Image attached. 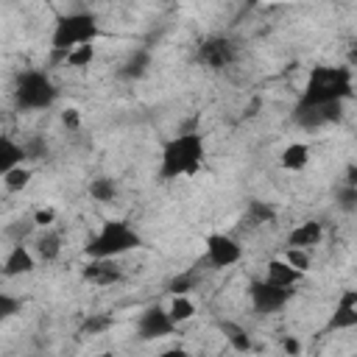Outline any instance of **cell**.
<instances>
[{"label":"cell","mask_w":357,"mask_h":357,"mask_svg":"<svg viewBox=\"0 0 357 357\" xmlns=\"http://www.w3.org/2000/svg\"><path fill=\"white\" fill-rule=\"evenodd\" d=\"M354 95L351 64H318L310 70L298 103H343Z\"/></svg>","instance_id":"1"},{"label":"cell","mask_w":357,"mask_h":357,"mask_svg":"<svg viewBox=\"0 0 357 357\" xmlns=\"http://www.w3.org/2000/svg\"><path fill=\"white\" fill-rule=\"evenodd\" d=\"M206 156L204 139L198 131H184L173 139L165 142L162 156H159V178L176 181V178H190L201 170Z\"/></svg>","instance_id":"2"},{"label":"cell","mask_w":357,"mask_h":357,"mask_svg":"<svg viewBox=\"0 0 357 357\" xmlns=\"http://www.w3.org/2000/svg\"><path fill=\"white\" fill-rule=\"evenodd\" d=\"M100 36V22L92 11H70L56 17L53 33H50V47L56 59H67V53L78 45L95 42Z\"/></svg>","instance_id":"3"},{"label":"cell","mask_w":357,"mask_h":357,"mask_svg":"<svg viewBox=\"0 0 357 357\" xmlns=\"http://www.w3.org/2000/svg\"><path fill=\"white\" fill-rule=\"evenodd\" d=\"M142 245V237L126 220H103V226L86 240L84 254L89 259H117Z\"/></svg>","instance_id":"4"},{"label":"cell","mask_w":357,"mask_h":357,"mask_svg":"<svg viewBox=\"0 0 357 357\" xmlns=\"http://www.w3.org/2000/svg\"><path fill=\"white\" fill-rule=\"evenodd\" d=\"M59 98V89L53 84V78L45 73V70H25L20 78H17V86H14V100L22 112H42V109H50Z\"/></svg>","instance_id":"5"},{"label":"cell","mask_w":357,"mask_h":357,"mask_svg":"<svg viewBox=\"0 0 357 357\" xmlns=\"http://www.w3.org/2000/svg\"><path fill=\"white\" fill-rule=\"evenodd\" d=\"M293 296V287H284V284H276L271 279H254L248 284V298H251V307L257 315H273L279 312Z\"/></svg>","instance_id":"6"},{"label":"cell","mask_w":357,"mask_h":357,"mask_svg":"<svg viewBox=\"0 0 357 357\" xmlns=\"http://www.w3.org/2000/svg\"><path fill=\"white\" fill-rule=\"evenodd\" d=\"M178 324L170 318L167 307H159V304H151L139 312L137 318V337L139 340H159V337H167L173 335Z\"/></svg>","instance_id":"7"},{"label":"cell","mask_w":357,"mask_h":357,"mask_svg":"<svg viewBox=\"0 0 357 357\" xmlns=\"http://www.w3.org/2000/svg\"><path fill=\"white\" fill-rule=\"evenodd\" d=\"M340 117H343V103H312V106L296 103V109H293V123L307 128V131L332 126Z\"/></svg>","instance_id":"8"},{"label":"cell","mask_w":357,"mask_h":357,"mask_svg":"<svg viewBox=\"0 0 357 357\" xmlns=\"http://www.w3.org/2000/svg\"><path fill=\"white\" fill-rule=\"evenodd\" d=\"M198 61L209 70H223L234 61V42L226 36H209L198 45Z\"/></svg>","instance_id":"9"},{"label":"cell","mask_w":357,"mask_h":357,"mask_svg":"<svg viewBox=\"0 0 357 357\" xmlns=\"http://www.w3.org/2000/svg\"><path fill=\"white\" fill-rule=\"evenodd\" d=\"M240 257H243V248L234 237L220 234V231L206 237V262L212 268H229V265L240 262Z\"/></svg>","instance_id":"10"},{"label":"cell","mask_w":357,"mask_h":357,"mask_svg":"<svg viewBox=\"0 0 357 357\" xmlns=\"http://www.w3.org/2000/svg\"><path fill=\"white\" fill-rule=\"evenodd\" d=\"M357 326V290H343L326 321V329H354Z\"/></svg>","instance_id":"11"},{"label":"cell","mask_w":357,"mask_h":357,"mask_svg":"<svg viewBox=\"0 0 357 357\" xmlns=\"http://www.w3.org/2000/svg\"><path fill=\"white\" fill-rule=\"evenodd\" d=\"M84 282H92V284H100V287H109V284H117L123 279V271L114 259H89L81 271Z\"/></svg>","instance_id":"12"},{"label":"cell","mask_w":357,"mask_h":357,"mask_svg":"<svg viewBox=\"0 0 357 357\" xmlns=\"http://www.w3.org/2000/svg\"><path fill=\"white\" fill-rule=\"evenodd\" d=\"M33 268H36V254L28 245H22V240L14 243L8 257H6V262H3V276L14 279V276H22V273H31Z\"/></svg>","instance_id":"13"},{"label":"cell","mask_w":357,"mask_h":357,"mask_svg":"<svg viewBox=\"0 0 357 357\" xmlns=\"http://www.w3.org/2000/svg\"><path fill=\"white\" fill-rule=\"evenodd\" d=\"M265 279L276 282V284H284V287H296L301 279H304V271L293 268L284 257H276V259H268L265 265Z\"/></svg>","instance_id":"14"},{"label":"cell","mask_w":357,"mask_h":357,"mask_svg":"<svg viewBox=\"0 0 357 357\" xmlns=\"http://www.w3.org/2000/svg\"><path fill=\"white\" fill-rule=\"evenodd\" d=\"M310 159H312V151H310L307 142H290V145H284V151L279 153V165H282L287 173L304 170V167L310 165Z\"/></svg>","instance_id":"15"},{"label":"cell","mask_w":357,"mask_h":357,"mask_svg":"<svg viewBox=\"0 0 357 357\" xmlns=\"http://www.w3.org/2000/svg\"><path fill=\"white\" fill-rule=\"evenodd\" d=\"M321 240H324V226L318 220H304L287 234V245H298V248H312Z\"/></svg>","instance_id":"16"},{"label":"cell","mask_w":357,"mask_h":357,"mask_svg":"<svg viewBox=\"0 0 357 357\" xmlns=\"http://www.w3.org/2000/svg\"><path fill=\"white\" fill-rule=\"evenodd\" d=\"M33 254H36V259H42V262H56L59 254H61V237H59V231L45 229V231L33 240Z\"/></svg>","instance_id":"17"},{"label":"cell","mask_w":357,"mask_h":357,"mask_svg":"<svg viewBox=\"0 0 357 357\" xmlns=\"http://www.w3.org/2000/svg\"><path fill=\"white\" fill-rule=\"evenodd\" d=\"M25 159H28L25 145L14 142L11 137H0V173H6V170H11V167L22 165Z\"/></svg>","instance_id":"18"},{"label":"cell","mask_w":357,"mask_h":357,"mask_svg":"<svg viewBox=\"0 0 357 357\" xmlns=\"http://www.w3.org/2000/svg\"><path fill=\"white\" fill-rule=\"evenodd\" d=\"M148 67H151V53H148V50H134V53L123 61L120 75H123V78H142V75L148 73Z\"/></svg>","instance_id":"19"},{"label":"cell","mask_w":357,"mask_h":357,"mask_svg":"<svg viewBox=\"0 0 357 357\" xmlns=\"http://www.w3.org/2000/svg\"><path fill=\"white\" fill-rule=\"evenodd\" d=\"M31 178H33V170H31V167H22V165H17V167H11V170L3 173V184H6L8 192L25 190V187L31 184Z\"/></svg>","instance_id":"20"},{"label":"cell","mask_w":357,"mask_h":357,"mask_svg":"<svg viewBox=\"0 0 357 357\" xmlns=\"http://www.w3.org/2000/svg\"><path fill=\"white\" fill-rule=\"evenodd\" d=\"M89 195L95 201H100V204H109V201L117 198V184L109 176H98V178L89 181Z\"/></svg>","instance_id":"21"},{"label":"cell","mask_w":357,"mask_h":357,"mask_svg":"<svg viewBox=\"0 0 357 357\" xmlns=\"http://www.w3.org/2000/svg\"><path fill=\"white\" fill-rule=\"evenodd\" d=\"M245 212H248V220H251V223H273V220H276V215H279L273 204L259 201V198H251Z\"/></svg>","instance_id":"22"},{"label":"cell","mask_w":357,"mask_h":357,"mask_svg":"<svg viewBox=\"0 0 357 357\" xmlns=\"http://www.w3.org/2000/svg\"><path fill=\"white\" fill-rule=\"evenodd\" d=\"M167 312H170V318L176 324H184V321H190L195 315V304L187 298V293H176L173 301H170V307H167Z\"/></svg>","instance_id":"23"},{"label":"cell","mask_w":357,"mask_h":357,"mask_svg":"<svg viewBox=\"0 0 357 357\" xmlns=\"http://www.w3.org/2000/svg\"><path fill=\"white\" fill-rule=\"evenodd\" d=\"M220 332L226 335V340H229L237 351H248V349H251V337H248V332H245L243 326H237V324H231V321H220Z\"/></svg>","instance_id":"24"},{"label":"cell","mask_w":357,"mask_h":357,"mask_svg":"<svg viewBox=\"0 0 357 357\" xmlns=\"http://www.w3.org/2000/svg\"><path fill=\"white\" fill-rule=\"evenodd\" d=\"M114 318L106 315V312H92L84 324H81V335H103L106 329H112Z\"/></svg>","instance_id":"25"},{"label":"cell","mask_w":357,"mask_h":357,"mask_svg":"<svg viewBox=\"0 0 357 357\" xmlns=\"http://www.w3.org/2000/svg\"><path fill=\"white\" fill-rule=\"evenodd\" d=\"M92 59H95V42H86V45H78V47H73L70 53H67V64L70 67H89L92 64Z\"/></svg>","instance_id":"26"},{"label":"cell","mask_w":357,"mask_h":357,"mask_svg":"<svg viewBox=\"0 0 357 357\" xmlns=\"http://www.w3.org/2000/svg\"><path fill=\"white\" fill-rule=\"evenodd\" d=\"M335 204H337L340 212H357V187L340 184L335 190Z\"/></svg>","instance_id":"27"},{"label":"cell","mask_w":357,"mask_h":357,"mask_svg":"<svg viewBox=\"0 0 357 357\" xmlns=\"http://www.w3.org/2000/svg\"><path fill=\"white\" fill-rule=\"evenodd\" d=\"M284 259L293 265V268H298V271H310V248H298V245H287V251H284Z\"/></svg>","instance_id":"28"},{"label":"cell","mask_w":357,"mask_h":357,"mask_svg":"<svg viewBox=\"0 0 357 357\" xmlns=\"http://www.w3.org/2000/svg\"><path fill=\"white\" fill-rule=\"evenodd\" d=\"M20 307H22L20 298H14L11 293H0V321H6V318H11L14 312H20Z\"/></svg>","instance_id":"29"},{"label":"cell","mask_w":357,"mask_h":357,"mask_svg":"<svg viewBox=\"0 0 357 357\" xmlns=\"http://www.w3.org/2000/svg\"><path fill=\"white\" fill-rule=\"evenodd\" d=\"M192 287H195V276H192V273H181V276H176V279L170 282L173 296H176V293H190Z\"/></svg>","instance_id":"30"},{"label":"cell","mask_w":357,"mask_h":357,"mask_svg":"<svg viewBox=\"0 0 357 357\" xmlns=\"http://www.w3.org/2000/svg\"><path fill=\"white\" fill-rule=\"evenodd\" d=\"M22 145H25L28 159H42V156H47V145H45L39 137H33V139H28V142H22Z\"/></svg>","instance_id":"31"},{"label":"cell","mask_w":357,"mask_h":357,"mask_svg":"<svg viewBox=\"0 0 357 357\" xmlns=\"http://www.w3.org/2000/svg\"><path fill=\"white\" fill-rule=\"evenodd\" d=\"M61 123H64L70 131H78V128H81V112H78V109H73V106H70V109H64V112H61Z\"/></svg>","instance_id":"32"},{"label":"cell","mask_w":357,"mask_h":357,"mask_svg":"<svg viewBox=\"0 0 357 357\" xmlns=\"http://www.w3.org/2000/svg\"><path fill=\"white\" fill-rule=\"evenodd\" d=\"M33 226H36V223H33V218H31V220H17V226H8V234L14 237V243H20V240L33 229Z\"/></svg>","instance_id":"33"},{"label":"cell","mask_w":357,"mask_h":357,"mask_svg":"<svg viewBox=\"0 0 357 357\" xmlns=\"http://www.w3.org/2000/svg\"><path fill=\"white\" fill-rule=\"evenodd\" d=\"M53 220H56V209H50V206H45V209H36V212H33V223H36V226H42V229H47Z\"/></svg>","instance_id":"34"},{"label":"cell","mask_w":357,"mask_h":357,"mask_svg":"<svg viewBox=\"0 0 357 357\" xmlns=\"http://www.w3.org/2000/svg\"><path fill=\"white\" fill-rule=\"evenodd\" d=\"M343 184H351V187H357V165H349V167H346Z\"/></svg>","instance_id":"35"},{"label":"cell","mask_w":357,"mask_h":357,"mask_svg":"<svg viewBox=\"0 0 357 357\" xmlns=\"http://www.w3.org/2000/svg\"><path fill=\"white\" fill-rule=\"evenodd\" d=\"M282 349H284V351H290V354H296V351H298V340H293V337H287V340L282 343Z\"/></svg>","instance_id":"36"}]
</instances>
